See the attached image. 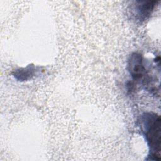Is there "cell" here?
Here are the masks:
<instances>
[{
	"label": "cell",
	"mask_w": 161,
	"mask_h": 161,
	"mask_svg": "<svg viewBox=\"0 0 161 161\" xmlns=\"http://www.w3.org/2000/svg\"><path fill=\"white\" fill-rule=\"evenodd\" d=\"M157 3L155 1H138L137 11L140 20H145L150 15Z\"/></svg>",
	"instance_id": "obj_3"
},
{
	"label": "cell",
	"mask_w": 161,
	"mask_h": 161,
	"mask_svg": "<svg viewBox=\"0 0 161 161\" xmlns=\"http://www.w3.org/2000/svg\"><path fill=\"white\" fill-rule=\"evenodd\" d=\"M34 66L29 65L25 68L19 69L14 72V77L21 81L26 80L31 78L34 75Z\"/></svg>",
	"instance_id": "obj_4"
},
{
	"label": "cell",
	"mask_w": 161,
	"mask_h": 161,
	"mask_svg": "<svg viewBox=\"0 0 161 161\" xmlns=\"http://www.w3.org/2000/svg\"><path fill=\"white\" fill-rule=\"evenodd\" d=\"M128 69L134 80H139L144 77L146 70L143 64L142 55L136 52L131 53L128 58Z\"/></svg>",
	"instance_id": "obj_2"
},
{
	"label": "cell",
	"mask_w": 161,
	"mask_h": 161,
	"mask_svg": "<svg viewBox=\"0 0 161 161\" xmlns=\"http://www.w3.org/2000/svg\"><path fill=\"white\" fill-rule=\"evenodd\" d=\"M141 128L150 149V155L147 160L160 159L161 119L155 113H144L140 118Z\"/></svg>",
	"instance_id": "obj_1"
}]
</instances>
